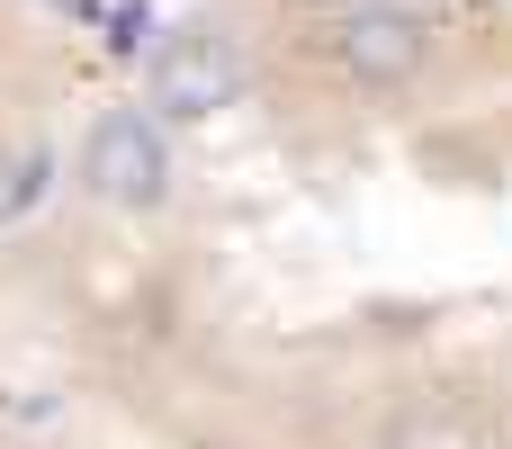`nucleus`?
<instances>
[{"label": "nucleus", "mask_w": 512, "mask_h": 449, "mask_svg": "<svg viewBox=\"0 0 512 449\" xmlns=\"http://www.w3.org/2000/svg\"><path fill=\"white\" fill-rule=\"evenodd\" d=\"M333 63H342L351 90H378V99L387 90H414L423 63H432V27L414 9H396V0H360L333 27Z\"/></svg>", "instance_id": "obj_1"}, {"label": "nucleus", "mask_w": 512, "mask_h": 449, "mask_svg": "<svg viewBox=\"0 0 512 449\" xmlns=\"http://www.w3.org/2000/svg\"><path fill=\"white\" fill-rule=\"evenodd\" d=\"M81 180H90L108 207H153V198L171 189V153H162L153 117H135V108L99 117L90 144H81Z\"/></svg>", "instance_id": "obj_2"}, {"label": "nucleus", "mask_w": 512, "mask_h": 449, "mask_svg": "<svg viewBox=\"0 0 512 449\" xmlns=\"http://www.w3.org/2000/svg\"><path fill=\"white\" fill-rule=\"evenodd\" d=\"M153 90H162L171 117H216V108H234V99L252 90V72H243V54H234L225 36L198 27V36H171V45H162Z\"/></svg>", "instance_id": "obj_3"}, {"label": "nucleus", "mask_w": 512, "mask_h": 449, "mask_svg": "<svg viewBox=\"0 0 512 449\" xmlns=\"http://www.w3.org/2000/svg\"><path fill=\"white\" fill-rule=\"evenodd\" d=\"M45 162H54L45 144H9V153H0V225L27 216V198L45 189Z\"/></svg>", "instance_id": "obj_4"}, {"label": "nucleus", "mask_w": 512, "mask_h": 449, "mask_svg": "<svg viewBox=\"0 0 512 449\" xmlns=\"http://www.w3.org/2000/svg\"><path fill=\"white\" fill-rule=\"evenodd\" d=\"M387 449H486V432L468 414H414V423H396Z\"/></svg>", "instance_id": "obj_5"}]
</instances>
